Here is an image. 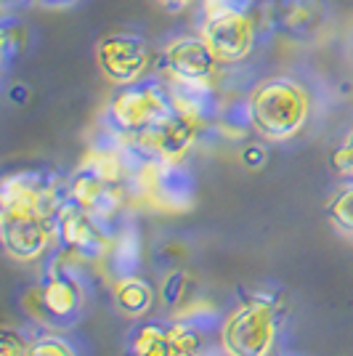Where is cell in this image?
<instances>
[{
    "label": "cell",
    "mask_w": 353,
    "mask_h": 356,
    "mask_svg": "<svg viewBox=\"0 0 353 356\" xmlns=\"http://www.w3.org/2000/svg\"><path fill=\"white\" fill-rule=\"evenodd\" d=\"M162 6H167V8H186V6H192L197 0H160Z\"/></svg>",
    "instance_id": "cb8c5ba5"
},
{
    "label": "cell",
    "mask_w": 353,
    "mask_h": 356,
    "mask_svg": "<svg viewBox=\"0 0 353 356\" xmlns=\"http://www.w3.org/2000/svg\"><path fill=\"white\" fill-rule=\"evenodd\" d=\"M151 48L141 35L133 32H115L101 38L96 48V64L101 74L115 86H133L138 80H147L151 72Z\"/></svg>",
    "instance_id": "8992f818"
},
{
    "label": "cell",
    "mask_w": 353,
    "mask_h": 356,
    "mask_svg": "<svg viewBox=\"0 0 353 356\" xmlns=\"http://www.w3.org/2000/svg\"><path fill=\"white\" fill-rule=\"evenodd\" d=\"M263 160H265V152H263V147H247L245 149V163L247 165H263Z\"/></svg>",
    "instance_id": "603a6c76"
},
{
    "label": "cell",
    "mask_w": 353,
    "mask_h": 356,
    "mask_svg": "<svg viewBox=\"0 0 353 356\" xmlns=\"http://www.w3.org/2000/svg\"><path fill=\"white\" fill-rule=\"evenodd\" d=\"M277 22L293 35L316 30V24H322V0H284L277 6Z\"/></svg>",
    "instance_id": "e0dca14e"
},
{
    "label": "cell",
    "mask_w": 353,
    "mask_h": 356,
    "mask_svg": "<svg viewBox=\"0 0 353 356\" xmlns=\"http://www.w3.org/2000/svg\"><path fill=\"white\" fill-rule=\"evenodd\" d=\"M279 300L252 296L223 319L221 346L226 356H274L279 335Z\"/></svg>",
    "instance_id": "7a4b0ae2"
},
{
    "label": "cell",
    "mask_w": 353,
    "mask_h": 356,
    "mask_svg": "<svg viewBox=\"0 0 353 356\" xmlns=\"http://www.w3.org/2000/svg\"><path fill=\"white\" fill-rule=\"evenodd\" d=\"M112 296H115V303L117 309L125 316L131 319H138L151 309L154 303V290L147 280L136 277V274H128V277H117L112 282Z\"/></svg>",
    "instance_id": "9a60e30c"
},
{
    "label": "cell",
    "mask_w": 353,
    "mask_h": 356,
    "mask_svg": "<svg viewBox=\"0 0 353 356\" xmlns=\"http://www.w3.org/2000/svg\"><path fill=\"white\" fill-rule=\"evenodd\" d=\"M327 218L340 234L353 237V181H345L327 205Z\"/></svg>",
    "instance_id": "ac0fdd59"
},
{
    "label": "cell",
    "mask_w": 353,
    "mask_h": 356,
    "mask_svg": "<svg viewBox=\"0 0 353 356\" xmlns=\"http://www.w3.org/2000/svg\"><path fill=\"white\" fill-rule=\"evenodd\" d=\"M258 19L255 14H223L205 16L199 24V35L210 45L213 56L221 67H234L252 56L258 43Z\"/></svg>",
    "instance_id": "52a82bcc"
},
{
    "label": "cell",
    "mask_w": 353,
    "mask_h": 356,
    "mask_svg": "<svg viewBox=\"0 0 353 356\" xmlns=\"http://www.w3.org/2000/svg\"><path fill=\"white\" fill-rule=\"evenodd\" d=\"M56 229H59V242L69 252L88 258V261H104L112 237L106 232V223L99 221L96 216L77 208L74 202H64L56 213Z\"/></svg>",
    "instance_id": "30bf717a"
},
{
    "label": "cell",
    "mask_w": 353,
    "mask_h": 356,
    "mask_svg": "<svg viewBox=\"0 0 353 356\" xmlns=\"http://www.w3.org/2000/svg\"><path fill=\"white\" fill-rule=\"evenodd\" d=\"M40 3H45V6H69L74 0H40Z\"/></svg>",
    "instance_id": "d4e9b609"
},
{
    "label": "cell",
    "mask_w": 353,
    "mask_h": 356,
    "mask_svg": "<svg viewBox=\"0 0 353 356\" xmlns=\"http://www.w3.org/2000/svg\"><path fill=\"white\" fill-rule=\"evenodd\" d=\"M173 112L205 125L215 115V88L213 80H183V77H162Z\"/></svg>",
    "instance_id": "4fadbf2b"
},
{
    "label": "cell",
    "mask_w": 353,
    "mask_h": 356,
    "mask_svg": "<svg viewBox=\"0 0 353 356\" xmlns=\"http://www.w3.org/2000/svg\"><path fill=\"white\" fill-rule=\"evenodd\" d=\"M3 250L19 264L40 261L54 242H59L56 216L35 208H0Z\"/></svg>",
    "instance_id": "277c9868"
},
{
    "label": "cell",
    "mask_w": 353,
    "mask_h": 356,
    "mask_svg": "<svg viewBox=\"0 0 353 356\" xmlns=\"http://www.w3.org/2000/svg\"><path fill=\"white\" fill-rule=\"evenodd\" d=\"M30 343L22 338V332H16L14 327H3L0 332V356H27Z\"/></svg>",
    "instance_id": "7402d4cb"
},
{
    "label": "cell",
    "mask_w": 353,
    "mask_h": 356,
    "mask_svg": "<svg viewBox=\"0 0 353 356\" xmlns=\"http://www.w3.org/2000/svg\"><path fill=\"white\" fill-rule=\"evenodd\" d=\"M258 0H199V14L223 16V14H250L255 11Z\"/></svg>",
    "instance_id": "d6986e66"
},
{
    "label": "cell",
    "mask_w": 353,
    "mask_h": 356,
    "mask_svg": "<svg viewBox=\"0 0 353 356\" xmlns=\"http://www.w3.org/2000/svg\"><path fill=\"white\" fill-rule=\"evenodd\" d=\"M104 261L109 264L112 280L136 274L138 261H141V237H138V232L136 229H122L117 237H112V245H109V252H106Z\"/></svg>",
    "instance_id": "2e32d148"
},
{
    "label": "cell",
    "mask_w": 353,
    "mask_h": 356,
    "mask_svg": "<svg viewBox=\"0 0 353 356\" xmlns=\"http://www.w3.org/2000/svg\"><path fill=\"white\" fill-rule=\"evenodd\" d=\"M173 112L170 96L162 80H138L133 86H122L106 102V125L109 134L120 138H133L144 134L154 122Z\"/></svg>",
    "instance_id": "3957f363"
},
{
    "label": "cell",
    "mask_w": 353,
    "mask_h": 356,
    "mask_svg": "<svg viewBox=\"0 0 353 356\" xmlns=\"http://www.w3.org/2000/svg\"><path fill=\"white\" fill-rule=\"evenodd\" d=\"M218 59L213 56L205 38L197 35H178L162 51V72L165 77H183V80H213L218 72Z\"/></svg>",
    "instance_id": "7c38bea8"
},
{
    "label": "cell",
    "mask_w": 353,
    "mask_h": 356,
    "mask_svg": "<svg viewBox=\"0 0 353 356\" xmlns=\"http://www.w3.org/2000/svg\"><path fill=\"white\" fill-rule=\"evenodd\" d=\"M40 306L54 319H72L83 306V287L69 268L51 266L40 284Z\"/></svg>",
    "instance_id": "5bb4252c"
},
{
    "label": "cell",
    "mask_w": 353,
    "mask_h": 356,
    "mask_svg": "<svg viewBox=\"0 0 353 356\" xmlns=\"http://www.w3.org/2000/svg\"><path fill=\"white\" fill-rule=\"evenodd\" d=\"M199 346L194 322H147L131 335L128 356H197Z\"/></svg>",
    "instance_id": "9c48e42d"
},
{
    "label": "cell",
    "mask_w": 353,
    "mask_h": 356,
    "mask_svg": "<svg viewBox=\"0 0 353 356\" xmlns=\"http://www.w3.org/2000/svg\"><path fill=\"white\" fill-rule=\"evenodd\" d=\"M125 194H128L125 186H115L104 181L99 173H93L83 165L67 178V200L104 223L117 216V210L125 202Z\"/></svg>",
    "instance_id": "8fae6325"
},
{
    "label": "cell",
    "mask_w": 353,
    "mask_h": 356,
    "mask_svg": "<svg viewBox=\"0 0 353 356\" xmlns=\"http://www.w3.org/2000/svg\"><path fill=\"white\" fill-rule=\"evenodd\" d=\"M202 131L199 122L170 112L167 118L154 122L144 134L125 138L141 160H160V163H181L192 152L197 136Z\"/></svg>",
    "instance_id": "ba28073f"
},
{
    "label": "cell",
    "mask_w": 353,
    "mask_h": 356,
    "mask_svg": "<svg viewBox=\"0 0 353 356\" xmlns=\"http://www.w3.org/2000/svg\"><path fill=\"white\" fill-rule=\"evenodd\" d=\"M329 163H332V170H335L343 181H353V128H351V134L345 136V141L332 152Z\"/></svg>",
    "instance_id": "44dd1931"
},
{
    "label": "cell",
    "mask_w": 353,
    "mask_h": 356,
    "mask_svg": "<svg viewBox=\"0 0 353 356\" xmlns=\"http://www.w3.org/2000/svg\"><path fill=\"white\" fill-rule=\"evenodd\" d=\"M250 131L265 141H290L306 128L311 118V96L295 77H265L245 102Z\"/></svg>",
    "instance_id": "6da1fadb"
},
{
    "label": "cell",
    "mask_w": 353,
    "mask_h": 356,
    "mask_svg": "<svg viewBox=\"0 0 353 356\" xmlns=\"http://www.w3.org/2000/svg\"><path fill=\"white\" fill-rule=\"evenodd\" d=\"M131 189L160 210H186L194 202V176L181 163L141 160Z\"/></svg>",
    "instance_id": "5b68a950"
},
{
    "label": "cell",
    "mask_w": 353,
    "mask_h": 356,
    "mask_svg": "<svg viewBox=\"0 0 353 356\" xmlns=\"http://www.w3.org/2000/svg\"><path fill=\"white\" fill-rule=\"evenodd\" d=\"M27 356H77L72 348V343L64 341L61 335H40L30 341Z\"/></svg>",
    "instance_id": "ffe728a7"
}]
</instances>
